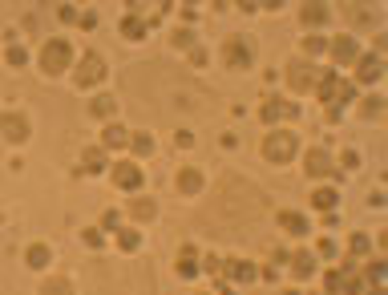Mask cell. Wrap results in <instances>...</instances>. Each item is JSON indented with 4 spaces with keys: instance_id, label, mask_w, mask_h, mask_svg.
<instances>
[{
    "instance_id": "obj_33",
    "label": "cell",
    "mask_w": 388,
    "mask_h": 295,
    "mask_svg": "<svg viewBox=\"0 0 388 295\" xmlns=\"http://www.w3.org/2000/svg\"><path fill=\"white\" fill-rule=\"evenodd\" d=\"M41 295H73V287H69V279H44Z\"/></svg>"
},
{
    "instance_id": "obj_41",
    "label": "cell",
    "mask_w": 388,
    "mask_h": 295,
    "mask_svg": "<svg viewBox=\"0 0 388 295\" xmlns=\"http://www.w3.org/2000/svg\"><path fill=\"white\" fill-rule=\"evenodd\" d=\"M57 16H61L65 25H77V12H73V4H61V8H57Z\"/></svg>"
},
{
    "instance_id": "obj_3",
    "label": "cell",
    "mask_w": 388,
    "mask_h": 295,
    "mask_svg": "<svg viewBox=\"0 0 388 295\" xmlns=\"http://www.w3.org/2000/svg\"><path fill=\"white\" fill-rule=\"evenodd\" d=\"M101 81H105V57H101L97 49H86V53L77 57L73 85H77V89H97Z\"/></svg>"
},
{
    "instance_id": "obj_6",
    "label": "cell",
    "mask_w": 388,
    "mask_h": 295,
    "mask_svg": "<svg viewBox=\"0 0 388 295\" xmlns=\"http://www.w3.org/2000/svg\"><path fill=\"white\" fill-rule=\"evenodd\" d=\"M109 178H114V186H118V190H126V194H133V190H142V182H146V174H142V166H138V162H129V158H122V162H114V166H109Z\"/></svg>"
},
{
    "instance_id": "obj_37",
    "label": "cell",
    "mask_w": 388,
    "mask_h": 295,
    "mask_svg": "<svg viewBox=\"0 0 388 295\" xmlns=\"http://www.w3.org/2000/svg\"><path fill=\"white\" fill-rule=\"evenodd\" d=\"M186 61H190L194 69H203V65H207V49H198V44H194V49H186Z\"/></svg>"
},
{
    "instance_id": "obj_39",
    "label": "cell",
    "mask_w": 388,
    "mask_h": 295,
    "mask_svg": "<svg viewBox=\"0 0 388 295\" xmlns=\"http://www.w3.org/2000/svg\"><path fill=\"white\" fill-rule=\"evenodd\" d=\"M174 44H178V49H194V33H190V29H178V33H174Z\"/></svg>"
},
{
    "instance_id": "obj_32",
    "label": "cell",
    "mask_w": 388,
    "mask_h": 295,
    "mask_svg": "<svg viewBox=\"0 0 388 295\" xmlns=\"http://www.w3.org/2000/svg\"><path fill=\"white\" fill-rule=\"evenodd\" d=\"M348 251H352V259H356V255H368V251H372V243H368V235H360V231H352V239H348Z\"/></svg>"
},
{
    "instance_id": "obj_5",
    "label": "cell",
    "mask_w": 388,
    "mask_h": 295,
    "mask_svg": "<svg viewBox=\"0 0 388 295\" xmlns=\"http://www.w3.org/2000/svg\"><path fill=\"white\" fill-rule=\"evenodd\" d=\"M222 65H227V69H251V65H255L251 41H247V37H227V41H222Z\"/></svg>"
},
{
    "instance_id": "obj_10",
    "label": "cell",
    "mask_w": 388,
    "mask_h": 295,
    "mask_svg": "<svg viewBox=\"0 0 388 295\" xmlns=\"http://www.w3.org/2000/svg\"><path fill=\"white\" fill-rule=\"evenodd\" d=\"M328 21H332L328 0H303V4H300V25H303V29H324Z\"/></svg>"
},
{
    "instance_id": "obj_31",
    "label": "cell",
    "mask_w": 388,
    "mask_h": 295,
    "mask_svg": "<svg viewBox=\"0 0 388 295\" xmlns=\"http://www.w3.org/2000/svg\"><path fill=\"white\" fill-rule=\"evenodd\" d=\"M385 263H380V259H376V263H368V271H364V279H368V283H372V287H376V292H380V287H385Z\"/></svg>"
},
{
    "instance_id": "obj_40",
    "label": "cell",
    "mask_w": 388,
    "mask_h": 295,
    "mask_svg": "<svg viewBox=\"0 0 388 295\" xmlns=\"http://www.w3.org/2000/svg\"><path fill=\"white\" fill-rule=\"evenodd\" d=\"M77 25H81V29H97V12H77Z\"/></svg>"
},
{
    "instance_id": "obj_1",
    "label": "cell",
    "mask_w": 388,
    "mask_h": 295,
    "mask_svg": "<svg viewBox=\"0 0 388 295\" xmlns=\"http://www.w3.org/2000/svg\"><path fill=\"white\" fill-rule=\"evenodd\" d=\"M73 57H77V49L65 41V37H49V41L41 44V69L49 73V77H65L69 69H73Z\"/></svg>"
},
{
    "instance_id": "obj_4",
    "label": "cell",
    "mask_w": 388,
    "mask_h": 295,
    "mask_svg": "<svg viewBox=\"0 0 388 295\" xmlns=\"http://www.w3.org/2000/svg\"><path fill=\"white\" fill-rule=\"evenodd\" d=\"M0 138H4V142H12V146H25V142L33 138V122H29L25 114L8 110V114H0Z\"/></svg>"
},
{
    "instance_id": "obj_2",
    "label": "cell",
    "mask_w": 388,
    "mask_h": 295,
    "mask_svg": "<svg viewBox=\"0 0 388 295\" xmlns=\"http://www.w3.org/2000/svg\"><path fill=\"white\" fill-rule=\"evenodd\" d=\"M296 154H300V138H296L292 129H271V133L263 138V158H267V162L287 166Z\"/></svg>"
},
{
    "instance_id": "obj_16",
    "label": "cell",
    "mask_w": 388,
    "mask_h": 295,
    "mask_svg": "<svg viewBox=\"0 0 388 295\" xmlns=\"http://www.w3.org/2000/svg\"><path fill=\"white\" fill-rule=\"evenodd\" d=\"M89 114L109 122V118L118 114V97H114V93H97V97H89Z\"/></svg>"
},
{
    "instance_id": "obj_43",
    "label": "cell",
    "mask_w": 388,
    "mask_h": 295,
    "mask_svg": "<svg viewBox=\"0 0 388 295\" xmlns=\"http://www.w3.org/2000/svg\"><path fill=\"white\" fill-rule=\"evenodd\" d=\"M239 8H243V12H255V8H259V0H239Z\"/></svg>"
},
{
    "instance_id": "obj_25",
    "label": "cell",
    "mask_w": 388,
    "mask_h": 295,
    "mask_svg": "<svg viewBox=\"0 0 388 295\" xmlns=\"http://www.w3.org/2000/svg\"><path fill=\"white\" fill-rule=\"evenodd\" d=\"M279 227H283L287 235H296V239H303V235H307V218H303V214H296V211H283V214H279Z\"/></svg>"
},
{
    "instance_id": "obj_29",
    "label": "cell",
    "mask_w": 388,
    "mask_h": 295,
    "mask_svg": "<svg viewBox=\"0 0 388 295\" xmlns=\"http://www.w3.org/2000/svg\"><path fill=\"white\" fill-rule=\"evenodd\" d=\"M4 61H8L12 69H25V65H29V49H25V44H8V49H4Z\"/></svg>"
},
{
    "instance_id": "obj_34",
    "label": "cell",
    "mask_w": 388,
    "mask_h": 295,
    "mask_svg": "<svg viewBox=\"0 0 388 295\" xmlns=\"http://www.w3.org/2000/svg\"><path fill=\"white\" fill-rule=\"evenodd\" d=\"M336 251H340V243H336V239H328V235L315 243V255H320V259H336Z\"/></svg>"
},
{
    "instance_id": "obj_14",
    "label": "cell",
    "mask_w": 388,
    "mask_h": 295,
    "mask_svg": "<svg viewBox=\"0 0 388 295\" xmlns=\"http://www.w3.org/2000/svg\"><path fill=\"white\" fill-rule=\"evenodd\" d=\"M129 146V129L122 122H105L101 129V150H126Z\"/></svg>"
},
{
    "instance_id": "obj_45",
    "label": "cell",
    "mask_w": 388,
    "mask_h": 295,
    "mask_svg": "<svg viewBox=\"0 0 388 295\" xmlns=\"http://www.w3.org/2000/svg\"><path fill=\"white\" fill-rule=\"evenodd\" d=\"M182 4H186V8H198V4H203V0H182Z\"/></svg>"
},
{
    "instance_id": "obj_22",
    "label": "cell",
    "mask_w": 388,
    "mask_h": 295,
    "mask_svg": "<svg viewBox=\"0 0 388 295\" xmlns=\"http://www.w3.org/2000/svg\"><path fill=\"white\" fill-rule=\"evenodd\" d=\"M198 190H203V174L194 166L178 170V194H198Z\"/></svg>"
},
{
    "instance_id": "obj_27",
    "label": "cell",
    "mask_w": 388,
    "mask_h": 295,
    "mask_svg": "<svg viewBox=\"0 0 388 295\" xmlns=\"http://www.w3.org/2000/svg\"><path fill=\"white\" fill-rule=\"evenodd\" d=\"M380 114H385V97H380V93H372V97H364V101H360V118L380 122Z\"/></svg>"
},
{
    "instance_id": "obj_12",
    "label": "cell",
    "mask_w": 388,
    "mask_h": 295,
    "mask_svg": "<svg viewBox=\"0 0 388 295\" xmlns=\"http://www.w3.org/2000/svg\"><path fill=\"white\" fill-rule=\"evenodd\" d=\"M218 271H222L227 279H239V283H255L259 279V267L251 263V259H227Z\"/></svg>"
},
{
    "instance_id": "obj_23",
    "label": "cell",
    "mask_w": 388,
    "mask_h": 295,
    "mask_svg": "<svg viewBox=\"0 0 388 295\" xmlns=\"http://www.w3.org/2000/svg\"><path fill=\"white\" fill-rule=\"evenodd\" d=\"M146 33H150L146 16H138V12H133V16H126V21H122V37H126V41H142Z\"/></svg>"
},
{
    "instance_id": "obj_42",
    "label": "cell",
    "mask_w": 388,
    "mask_h": 295,
    "mask_svg": "<svg viewBox=\"0 0 388 295\" xmlns=\"http://www.w3.org/2000/svg\"><path fill=\"white\" fill-rule=\"evenodd\" d=\"M344 166L348 170H360V154H356V150H344Z\"/></svg>"
},
{
    "instance_id": "obj_28",
    "label": "cell",
    "mask_w": 388,
    "mask_h": 295,
    "mask_svg": "<svg viewBox=\"0 0 388 295\" xmlns=\"http://www.w3.org/2000/svg\"><path fill=\"white\" fill-rule=\"evenodd\" d=\"M178 275H182V279H194V275H198V255H194V247L182 251V259H178Z\"/></svg>"
},
{
    "instance_id": "obj_24",
    "label": "cell",
    "mask_w": 388,
    "mask_h": 295,
    "mask_svg": "<svg viewBox=\"0 0 388 295\" xmlns=\"http://www.w3.org/2000/svg\"><path fill=\"white\" fill-rule=\"evenodd\" d=\"M336 203H340V194H336V186H320V190H315V194H311V207H315V211H336Z\"/></svg>"
},
{
    "instance_id": "obj_15",
    "label": "cell",
    "mask_w": 388,
    "mask_h": 295,
    "mask_svg": "<svg viewBox=\"0 0 388 295\" xmlns=\"http://www.w3.org/2000/svg\"><path fill=\"white\" fill-rule=\"evenodd\" d=\"M287 263H292V275H296V279H311V275H315V255L311 251H292Z\"/></svg>"
},
{
    "instance_id": "obj_20",
    "label": "cell",
    "mask_w": 388,
    "mask_h": 295,
    "mask_svg": "<svg viewBox=\"0 0 388 295\" xmlns=\"http://www.w3.org/2000/svg\"><path fill=\"white\" fill-rule=\"evenodd\" d=\"M133 158H150L154 154V138L146 133V129H138V133H129V146H126Z\"/></svg>"
},
{
    "instance_id": "obj_26",
    "label": "cell",
    "mask_w": 388,
    "mask_h": 295,
    "mask_svg": "<svg viewBox=\"0 0 388 295\" xmlns=\"http://www.w3.org/2000/svg\"><path fill=\"white\" fill-rule=\"evenodd\" d=\"M114 235H118V251L133 255V251H138V247H142V235H138V231H133V227H118V231H114Z\"/></svg>"
},
{
    "instance_id": "obj_11",
    "label": "cell",
    "mask_w": 388,
    "mask_h": 295,
    "mask_svg": "<svg viewBox=\"0 0 388 295\" xmlns=\"http://www.w3.org/2000/svg\"><path fill=\"white\" fill-rule=\"evenodd\" d=\"M328 53H332V61H336V65H356V57H360V53H364V49H360V44H356V37H336V41L328 44Z\"/></svg>"
},
{
    "instance_id": "obj_44",
    "label": "cell",
    "mask_w": 388,
    "mask_h": 295,
    "mask_svg": "<svg viewBox=\"0 0 388 295\" xmlns=\"http://www.w3.org/2000/svg\"><path fill=\"white\" fill-rule=\"evenodd\" d=\"M259 8H283V0H259Z\"/></svg>"
},
{
    "instance_id": "obj_21",
    "label": "cell",
    "mask_w": 388,
    "mask_h": 295,
    "mask_svg": "<svg viewBox=\"0 0 388 295\" xmlns=\"http://www.w3.org/2000/svg\"><path fill=\"white\" fill-rule=\"evenodd\" d=\"M25 263H29L33 271H44V267L53 263V251H49V243H33V247L25 251Z\"/></svg>"
},
{
    "instance_id": "obj_38",
    "label": "cell",
    "mask_w": 388,
    "mask_h": 295,
    "mask_svg": "<svg viewBox=\"0 0 388 295\" xmlns=\"http://www.w3.org/2000/svg\"><path fill=\"white\" fill-rule=\"evenodd\" d=\"M340 283H344V271H328V275H324V287H328L332 295L340 292Z\"/></svg>"
},
{
    "instance_id": "obj_46",
    "label": "cell",
    "mask_w": 388,
    "mask_h": 295,
    "mask_svg": "<svg viewBox=\"0 0 388 295\" xmlns=\"http://www.w3.org/2000/svg\"><path fill=\"white\" fill-rule=\"evenodd\" d=\"M227 4H231V0H215V8H227Z\"/></svg>"
},
{
    "instance_id": "obj_8",
    "label": "cell",
    "mask_w": 388,
    "mask_h": 295,
    "mask_svg": "<svg viewBox=\"0 0 388 295\" xmlns=\"http://www.w3.org/2000/svg\"><path fill=\"white\" fill-rule=\"evenodd\" d=\"M259 118L263 122H287V118H300V105L292 97H267L259 105Z\"/></svg>"
},
{
    "instance_id": "obj_7",
    "label": "cell",
    "mask_w": 388,
    "mask_h": 295,
    "mask_svg": "<svg viewBox=\"0 0 388 295\" xmlns=\"http://www.w3.org/2000/svg\"><path fill=\"white\" fill-rule=\"evenodd\" d=\"M380 73H385V57H380V49L356 57V85H376L380 81Z\"/></svg>"
},
{
    "instance_id": "obj_36",
    "label": "cell",
    "mask_w": 388,
    "mask_h": 295,
    "mask_svg": "<svg viewBox=\"0 0 388 295\" xmlns=\"http://www.w3.org/2000/svg\"><path fill=\"white\" fill-rule=\"evenodd\" d=\"M122 227V211H105L101 214V231H118Z\"/></svg>"
},
{
    "instance_id": "obj_47",
    "label": "cell",
    "mask_w": 388,
    "mask_h": 295,
    "mask_svg": "<svg viewBox=\"0 0 388 295\" xmlns=\"http://www.w3.org/2000/svg\"><path fill=\"white\" fill-rule=\"evenodd\" d=\"M287 295H300V292H287Z\"/></svg>"
},
{
    "instance_id": "obj_9",
    "label": "cell",
    "mask_w": 388,
    "mask_h": 295,
    "mask_svg": "<svg viewBox=\"0 0 388 295\" xmlns=\"http://www.w3.org/2000/svg\"><path fill=\"white\" fill-rule=\"evenodd\" d=\"M315 77H320V69H315L311 61H292V65H287V85H292V93L315 89Z\"/></svg>"
},
{
    "instance_id": "obj_35",
    "label": "cell",
    "mask_w": 388,
    "mask_h": 295,
    "mask_svg": "<svg viewBox=\"0 0 388 295\" xmlns=\"http://www.w3.org/2000/svg\"><path fill=\"white\" fill-rule=\"evenodd\" d=\"M303 53H307V57H324V53H328V41H324V37H307V41H303Z\"/></svg>"
},
{
    "instance_id": "obj_18",
    "label": "cell",
    "mask_w": 388,
    "mask_h": 295,
    "mask_svg": "<svg viewBox=\"0 0 388 295\" xmlns=\"http://www.w3.org/2000/svg\"><path fill=\"white\" fill-rule=\"evenodd\" d=\"M129 218H133V222H154V218H158V203H154V198H133V203H129Z\"/></svg>"
},
{
    "instance_id": "obj_13",
    "label": "cell",
    "mask_w": 388,
    "mask_h": 295,
    "mask_svg": "<svg viewBox=\"0 0 388 295\" xmlns=\"http://www.w3.org/2000/svg\"><path fill=\"white\" fill-rule=\"evenodd\" d=\"M348 16H352V25H356V29H376V25H380V8H376V4H368V0L352 4V8H348Z\"/></svg>"
},
{
    "instance_id": "obj_19",
    "label": "cell",
    "mask_w": 388,
    "mask_h": 295,
    "mask_svg": "<svg viewBox=\"0 0 388 295\" xmlns=\"http://www.w3.org/2000/svg\"><path fill=\"white\" fill-rule=\"evenodd\" d=\"M105 166H109V162H105V150H97V146H93V150H86V154H81V166H77V174H101Z\"/></svg>"
},
{
    "instance_id": "obj_30",
    "label": "cell",
    "mask_w": 388,
    "mask_h": 295,
    "mask_svg": "<svg viewBox=\"0 0 388 295\" xmlns=\"http://www.w3.org/2000/svg\"><path fill=\"white\" fill-rule=\"evenodd\" d=\"M81 243H86L89 251H101V247H105V231H101V227H86V231H81Z\"/></svg>"
},
{
    "instance_id": "obj_17",
    "label": "cell",
    "mask_w": 388,
    "mask_h": 295,
    "mask_svg": "<svg viewBox=\"0 0 388 295\" xmlns=\"http://www.w3.org/2000/svg\"><path fill=\"white\" fill-rule=\"evenodd\" d=\"M303 166H307L311 178H324V174H332V154L328 150H307V162Z\"/></svg>"
}]
</instances>
